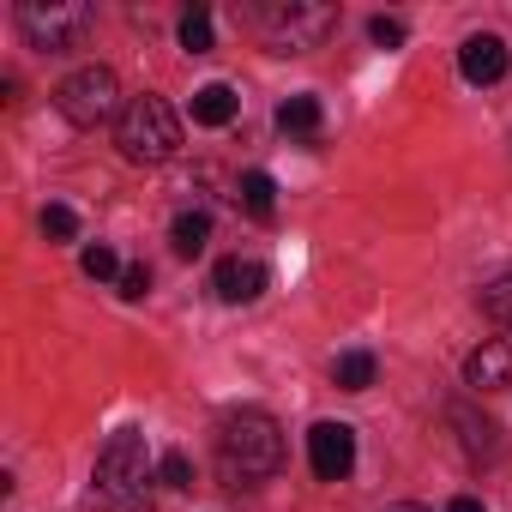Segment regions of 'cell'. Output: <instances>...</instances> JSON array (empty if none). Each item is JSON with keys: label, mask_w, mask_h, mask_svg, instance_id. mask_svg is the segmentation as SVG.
Here are the masks:
<instances>
[{"label": "cell", "mask_w": 512, "mask_h": 512, "mask_svg": "<svg viewBox=\"0 0 512 512\" xmlns=\"http://www.w3.org/2000/svg\"><path fill=\"white\" fill-rule=\"evenodd\" d=\"M217 464H223V476L235 488L278 476L284 470V428L266 410H229L217 422Z\"/></svg>", "instance_id": "obj_1"}, {"label": "cell", "mask_w": 512, "mask_h": 512, "mask_svg": "<svg viewBox=\"0 0 512 512\" xmlns=\"http://www.w3.org/2000/svg\"><path fill=\"white\" fill-rule=\"evenodd\" d=\"M253 25L278 55H308L338 31V7H326V0H266Z\"/></svg>", "instance_id": "obj_2"}, {"label": "cell", "mask_w": 512, "mask_h": 512, "mask_svg": "<svg viewBox=\"0 0 512 512\" xmlns=\"http://www.w3.org/2000/svg\"><path fill=\"white\" fill-rule=\"evenodd\" d=\"M115 145H121L127 163H169V157L181 151V121H175V109H169L163 97L145 91V97H133V103L121 109Z\"/></svg>", "instance_id": "obj_3"}, {"label": "cell", "mask_w": 512, "mask_h": 512, "mask_svg": "<svg viewBox=\"0 0 512 512\" xmlns=\"http://www.w3.org/2000/svg\"><path fill=\"white\" fill-rule=\"evenodd\" d=\"M145 482H151L145 434H133V428L109 434V446H103L97 464H91V500H97V506H133V500L145 494Z\"/></svg>", "instance_id": "obj_4"}, {"label": "cell", "mask_w": 512, "mask_h": 512, "mask_svg": "<svg viewBox=\"0 0 512 512\" xmlns=\"http://www.w3.org/2000/svg\"><path fill=\"white\" fill-rule=\"evenodd\" d=\"M19 31L31 49H79L91 37V7H79V0H25L19 7Z\"/></svg>", "instance_id": "obj_5"}, {"label": "cell", "mask_w": 512, "mask_h": 512, "mask_svg": "<svg viewBox=\"0 0 512 512\" xmlns=\"http://www.w3.org/2000/svg\"><path fill=\"white\" fill-rule=\"evenodd\" d=\"M55 109L73 121V127H97V121H121V79L109 67H79L61 79L55 91Z\"/></svg>", "instance_id": "obj_6"}, {"label": "cell", "mask_w": 512, "mask_h": 512, "mask_svg": "<svg viewBox=\"0 0 512 512\" xmlns=\"http://www.w3.org/2000/svg\"><path fill=\"white\" fill-rule=\"evenodd\" d=\"M308 464H314L320 482H344V476L356 470V428H344V422H314V434H308Z\"/></svg>", "instance_id": "obj_7"}, {"label": "cell", "mask_w": 512, "mask_h": 512, "mask_svg": "<svg viewBox=\"0 0 512 512\" xmlns=\"http://www.w3.org/2000/svg\"><path fill=\"white\" fill-rule=\"evenodd\" d=\"M266 266L260 260H223L217 266V278H211V290H217V302H229V308H247V302H260L266 296Z\"/></svg>", "instance_id": "obj_8"}, {"label": "cell", "mask_w": 512, "mask_h": 512, "mask_svg": "<svg viewBox=\"0 0 512 512\" xmlns=\"http://www.w3.org/2000/svg\"><path fill=\"white\" fill-rule=\"evenodd\" d=\"M458 73H464L470 85H494V79H506V43H500L494 31L464 37V49H458Z\"/></svg>", "instance_id": "obj_9"}, {"label": "cell", "mask_w": 512, "mask_h": 512, "mask_svg": "<svg viewBox=\"0 0 512 512\" xmlns=\"http://www.w3.org/2000/svg\"><path fill=\"white\" fill-rule=\"evenodd\" d=\"M464 380H470L476 392H506V386H512V338H488L482 350H470Z\"/></svg>", "instance_id": "obj_10"}, {"label": "cell", "mask_w": 512, "mask_h": 512, "mask_svg": "<svg viewBox=\"0 0 512 512\" xmlns=\"http://www.w3.org/2000/svg\"><path fill=\"white\" fill-rule=\"evenodd\" d=\"M235 115H241V97L229 85H199L193 91V121L199 127H229Z\"/></svg>", "instance_id": "obj_11"}, {"label": "cell", "mask_w": 512, "mask_h": 512, "mask_svg": "<svg viewBox=\"0 0 512 512\" xmlns=\"http://www.w3.org/2000/svg\"><path fill=\"white\" fill-rule=\"evenodd\" d=\"M241 205H247L253 217H272V211H278V181H272L266 169H247V175H241Z\"/></svg>", "instance_id": "obj_12"}, {"label": "cell", "mask_w": 512, "mask_h": 512, "mask_svg": "<svg viewBox=\"0 0 512 512\" xmlns=\"http://www.w3.org/2000/svg\"><path fill=\"white\" fill-rule=\"evenodd\" d=\"M278 127L314 139V133H320V97H290V103H278Z\"/></svg>", "instance_id": "obj_13"}, {"label": "cell", "mask_w": 512, "mask_h": 512, "mask_svg": "<svg viewBox=\"0 0 512 512\" xmlns=\"http://www.w3.org/2000/svg\"><path fill=\"white\" fill-rule=\"evenodd\" d=\"M169 235H175V253H181V260H193V253L211 241V217H205V211H181Z\"/></svg>", "instance_id": "obj_14"}, {"label": "cell", "mask_w": 512, "mask_h": 512, "mask_svg": "<svg viewBox=\"0 0 512 512\" xmlns=\"http://www.w3.org/2000/svg\"><path fill=\"white\" fill-rule=\"evenodd\" d=\"M332 380H338L344 392H368V386H374V356H368V350L338 356V362H332Z\"/></svg>", "instance_id": "obj_15"}, {"label": "cell", "mask_w": 512, "mask_h": 512, "mask_svg": "<svg viewBox=\"0 0 512 512\" xmlns=\"http://www.w3.org/2000/svg\"><path fill=\"white\" fill-rule=\"evenodd\" d=\"M482 308H488V320H494V326H506V332H512V272H500V278L482 290Z\"/></svg>", "instance_id": "obj_16"}, {"label": "cell", "mask_w": 512, "mask_h": 512, "mask_svg": "<svg viewBox=\"0 0 512 512\" xmlns=\"http://www.w3.org/2000/svg\"><path fill=\"white\" fill-rule=\"evenodd\" d=\"M181 49H187V55H205V49H211V13H205V7H193V13L181 19Z\"/></svg>", "instance_id": "obj_17"}, {"label": "cell", "mask_w": 512, "mask_h": 512, "mask_svg": "<svg viewBox=\"0 0 512 512\" xmlns=\"http://www.w3.org/2000/svg\"><path fill=\"white\" fill-rule=\"evenodd\" d=\"M43 235H49V241H73V235H79L73 205H43Z\"/></svg>", "instance_id": "obj_18"}, {"label": "cell", "mask_w": 512, "mask_h": 512, "mask_svg": "<svg viewBox=\"0 0 512 512\" xmlns=\"http://www.w3.org/2000/svg\"><path fill=\"white\" fill-rule=\"evenodd\" d=\"M79 266H85V278H121V272H127V266L115 260V247H103V241L85 247V260H79Z\"/></svg>", "instance_id": "obj_19"}, {"label": "cell", "mask_w": 512, "mask_h": 512, "mask_svg": "<svg viewBox=\"0 0 512 512\" xmlns=\"http://www.w3.org/2000/svg\"><path fill=\"white\" fill-rule=\"evenodd\" d=\"M368 37H374L380 49H398V43H404V19H392V13H380V19H368Z\"/></svg>", "instance_id": "obj_20"}, {"label": "cell", "mask_w": 512, "mask_h": 512, "mask_svg": "<svg viewBox=\"0 0 512 512\" xmlns=\"http://www.w3.org/2000/svg\"><path fill=\"white\" fill-rule=\"evenodd\" d=\"M157 476H163V482H169V488H193V464H187V458H181V452H169V458H163V464H157Z\"/></svg>", "instance_id": "obj_21"}, {"label": "cell", "mask_w": 512, "mask_h": 512, "mask_svg": "<svg viewBox=\"0 0 512 512\" xmlns=\"http://www.w3.org/2000/svg\"><path fill=\"white\" fill-rule=\"evenodd\" d=\"M121 296H127V302H145V296H151V272H145V266H127V272H121Z\"/></svg>", "instance_id": "obj_22"}, {"label": "cell", "mask_w": 512, "mask_h": 512, "mask_svg": "<svg viewBox=\"0 0 512 512\" xmlns=\"http://www.w3.org/2000/svg\"><path fill=\"white\" fill-rule=\"evenodd\" d=\"M446 512H482V500H452Z\"/></svg>", "instance_id": "obj_23"}, {"label": "cell", "mask_w": 512, "mask_h": 512, "mask_svg": "<svg viewBox=\"0 0 512 512\" xmlns=\"http://www.w3.org/2000/svg\"><path fill=\"white\" fill-rule=\"evenodd\" d=\"M386 512H422V506H386Z\"/></svg>", "instance_id": "obj_24"}]
</instances>
